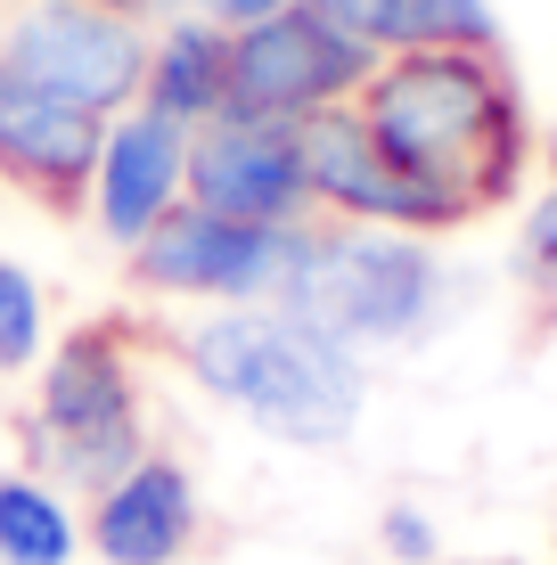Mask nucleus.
Here are the masks:
<instances>
[{
    "label": "nucleus",
    "mask_w": 557,
    "mask_h": 565,
    "mask_svg": "<svg viewBox=\"0 0 557 565\" xmlns=\"http://www.w3.org/2000/svg\"><path fill=\"white\" fill-rule=\"evenodd\" d=\"M131 443H140V394L124 353L107 328H74L42 377V451H57V467L83 483H115L124 467H140Z\"/></svg>",
    "instance_id": "6e6552de"
},
{
    "label": "nucleus",
    "mask_w": 557,
    "mask_h": 565,
    "mask_svg": "<svg viewBox=\"0 0 557 565\" xmlns=\"http://www.w3.org/2000/svg\"><path fill=\"white\" fill-rule=\"evenodd\" d=\"M377 74V50L353 42L329 9L287 0L279 17L229 33V107L222 115H263V124H303L320 107L361 99V83Z\"/></svg>",
    "instance_id": "20e7f679"
},
{
    "label": "nucleus",
    "mask_w": 557,
    "mask_h": 565,
    "mask_svg": "<svg viewBox=\"0 0 557 565\" xmlns=\"http://www.w3.org/2000/svg\"><path fill=\"white\" fill-rule=\"evenodd\" d=\"M303 148V181H312V205H329L336 222H369V230H410V238H443V230H468V213L451 198H435L427 181L394 164L377 148V131L361 124V107H320L296 124Z\"/></svg>",
    "instance_id": "423d86ee"
},
{
    "label": "nucleus",
    "mask_w": 557,
    "mask_h": 565,
    "mask_svg": "<svg viewBox=\"0 0 557 565\" xmlns=\"http://www.w3.org/2000/svg\"><path fill=\"white\" fill-rule=\"evenodd\" d=\"M0 557L9 565H66L74 557V524L50 483L0 476Z\"/></svg>",
    "instance_id": "2eb2a0df"
},
{
    "label": "nucleus",
    "mask_w": 557,
    "mask_h": 565,
    "mask_svg": "<svg viewBox=\"0 0 557 565\" xmlns=\"http://www.w3.org/2000/svg\"><path fill=\"white\" fill-rule=\"evenodd\" d=\"M140 107H157L164 124L197 131L229 107V33L205 25V17H172V25L148 42V74H140Z\"/></svg>",
    "instance_id": "ddd939ff"
},
{
    "label": "nucleus",
    "mask_w": 557,
    "mask_h": 565,
    "mask_svg": "<svg viewBox=\"0 0 557 565\" xmlns=\"http://www.w3.org/2000/svg\"><path fill=\"white\" fill-rule=\"evenodd\" d=\"M181 189H189V131L164 124L157 107H124L99 140V164H90V213H99V230L131 255L181 205Z\"/></svg>",
    "instance_id": "9d476101"
},
{
    "label": "nucleus",
    "mask_w": 557,
    "mask_h": 565,
    "mask_svg": "<svg viewBox=\"0 0 557 565\" xmlns=\"http://www.w3.org/2000/svg\"><path fill=\"white\" fill-rule=\"evenodd\" d=\"M0 57L25 74L33 90L115 124L124 107H140V74H148V33L131 17L99 9V0H17Z\"/></svg>",
    "instance_id": "39448f33"
},
{
    "label": "nucleus",
    "mask_w": 557,
    "mask_h": 565,
    "mask_svg": "<svg viewBox=\"0 0 557 565\" xmlns=\"http://www.w3.org/2000/svg\"><path fill=\"white\" fill-rule=\"evenodd\" d=\"M99 140L107 124L50 90H33L25 74L0 57V172H9L25 198L42 205H74L90 198V164H99Z\"/></svg>",
    "instance_id": "9b49d317"
},
{
    "label": "nucleus",
    "mask_w": 557,
    "mask_h": 565,
    "mask_svg": "<svg viewBox=\"0 0 557 565\" xmlns=\"http://www.w3.org/2000/svg\"><path fill=\"white\" fill-rule=\"evenodd\" d=\"M377 57L394 50H501L492 0H312Z\"/></svg>",
    "instance_id": "4468645a"
},
{
    "label": "nucleus",
    "mask_w": 557,
    "mask_h": 565,
    "mask_svg": "<svg viewBox=\"0 0 557 565\" xmlns=\"http://www.w3.org/2000/svg\"><path fill=\"white\" fill-rule=\"evenodd\" d=\"M353 107L377 131V148L468 222L508 205L533 164L525 90L501 66V50H394L377 57Z\"/></svg>",
    "instance_id": "f257e3e1"
},
{
    "label": "nucleus",
    "mask_w": 557,
    "mask_h": 565,
    "mask_svg": "<svg viewBox=\"0 0 557 565\" xmlns=\"http://www.w3.org/2000/svg\"><path fill=\"white\" fill-rule=\"evenodd\" d=\"M189 524H197V500H189V476L164 459H140L107 483L99 524L90 541L107 550V565H172L189 550Z\"/></svg>",
    "instance_id": "f8f14e48"
},
{
    "label": "nucleus",
    "mask_w": 557,
    "mask_h": 565,
    "mask_svg": "<svg viewBox=\"0 0 557 565\" xmlns=\"http://www.w3.org/2000/svg\"><path fill=\"white\" fill-rule=\"evenodd\" d=\"M525 279L557 296V189L533 198V213H525Z\"/></svg>",
    "instance_id": "f3484780"
},
{
    "label": "nucleus",
    "mask_w": 557,
    "mask_h": 565,
    "mask_svg": "<svg viewBox=\"0 0 557 565\" xmlns=\"http://www.w3.org/2000/svg\"><path fill=\"white\" fill-rule=\"evenodd\" d=\"M386 541H394L401 557H435V533H427V524H418L410 509H394V524H386Z\"/></svg>",
    "instance_id": "6ab92c4d"
},
{
    "label": "nucleus",
    "mask_w": 557,
    "mask_h": 565,
    "mask_svg": "<svg viewBox=\"0 0 557 565\" xmlns=\"http://www.w3.org/2000/svg\"><path fill=\"white\" fill-rule=\"evenodd\" d=\"M189 205L229 213V222L296 230L312 222V181H303L296 124H263V115H214L189 131Z\"/></svg>",
    "instance_id": "1a4fd4ad"
},
{
    "label": "nucleus",
    "mask_w": 557,
    "mask_h": 565,
    "mask_svg": "<svg viewBox=\"0 0 557 565\" xmlns=\"http://www.w3.org/2000/svg\"><path fill=\"white\" fill-rule=\"evenodd\" d=\"M271 303L296 311L320 337H336V344H401L443 303V263L410 230H369V222L312 230L303 222Z\"/></svg>",
    "instance_id": "7ed1b4c3"
},
{
    "label": "nucleus",
    "mask_w": 557,
    "mask_h": 565,
    "mask_svg": "<svg viewBox=\"0 0 557 565\" xmlns=\"http://www.w3.org/2000/svg\"><path fill=\"white\" fill-rule=\"evenodd\" d=\"M542 164H549V189H557V131H549V148H542Z\"/></svg>",
    "instance_id": "412c9836"
},
{
    "label": "nucleus",
    "mask_w": 557,
    "mask_h": 565,
    "mask_svg": "<svg viewBox=\"0 0 557 565\" xmlns=\"http://www.w3.org/2000/svg\"><path fill=\"white\" fill-rule=\"evenodd\" d=\"M189 377L214 402L246 411L255 426H271L279 443H344L361 418V361L353 344L303 328L279 303H238L214 311L205 328H189Z\"/></svg>",
    "instance_id": "f03ea898"
},
{
    "label": "nucleus",
    "mask_w": 557,
    "mask_h": 565,
    "mask_svg": "<svg viewBox=\"0 0 557 565\" xmlns=\"http://www.w3.org/2000/svg\"><path fill=\"white\" fill-rule=\"evenodd\" d=\"M99 9H115V17H131V25H148L157 9H172V0H99Z\"/></svg>",
    "instance_id": "aec40b11"
},
{
    "label": "nucleus",
    "mask_w": 557,
    "mask_h": 565,
    "mask_svg": "<svg viewBox=\"0 0 557 565\" xmlns=\"http://www.w3.org/2000/svg\"><path fill=\"white\" fill-rule=\"evenodd\" d=\"M303 230V222H296ZM296 230H263V222H229L205 205H172L140 246H131V279L148 296H214V303H271Z\"/></svg>",
    "instance_id": "0eeeda50"
},
{
    "label": "nucleus",
    "mask_w": 557,
    "mask_h": 565,
    "mask_svg": "<svg viewBox=\"0 0 557 565\" xmlns=\"http://www.w3.org/2000/svg\"><path fill=\"white\" fill-rule=\"evenodd\" d=\"M33 353H42V287L0 263V369H25Z\"/></svg>",
    "instance_id": "dca6fc26"
},
{
    "label": "nucleus",
    "mask_w": 557,
    "mask_h": 565,
    "mask_svg": "<svg viewBox=\"0 0 557 565\" xmlns=\"http://www.w3.org/2000/svg\"><path fill=\"white\" fill-rule=\"evenodd\" d=\"M189 17H205V25H222V33H238V25H255V17H279L287 0H181Z\"/></svg>",
    "instance_id": "a211bd4d"
}]
</instances>
